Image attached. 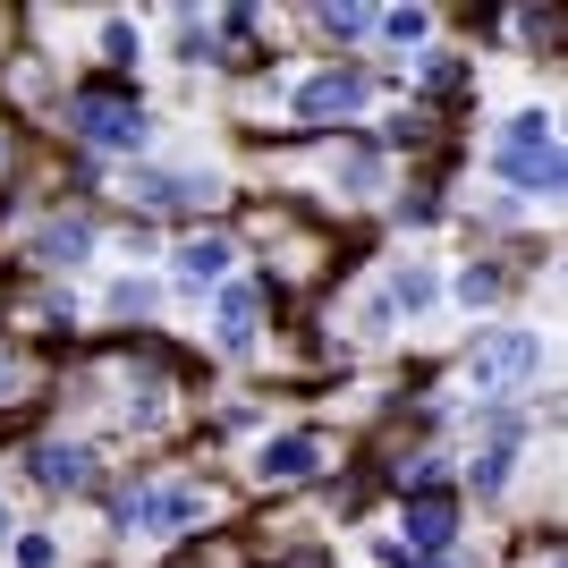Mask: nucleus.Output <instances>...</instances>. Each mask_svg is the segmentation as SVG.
I'll list each match as a JSON object with an SVG mask.
<instances>
[{"instance_id":"obj_1","label":"nucleus","mask_w":568,"mask_h":568,"mask_svg":"<svg viewBox=\"0 0 568 568\" xmlns=\"http://www.w3.org/2000/svg\"><path fill=\"white\" fill-rule=\"evenodd\" d=\"M500 179H509V187H560V136H551V119L544 111H518L509 119V128H500Z\"/></svg>"},{"instance_id":"obj_2","label":"nucleus","mask_w":568,"mask_h":568,"mask_svg":"<svg viewBox=\"0 0 568 568\" xmlns=\"http://www.w3.org/2000/svg\"><path fill=\"white\" fill-rule=\"evenodd\" d=\"M69 128H77L85 144H102V153H136V144H144L136 94H111V85H85V94L69 102Z\"/></svg>"},{"instance_id":"obj_3","label":"nucleus","mask_w":568,"mask_h":568,"mask_svg":"<svg viewBox=\"0 0 568 568\" xmlns=\"http://www.w3.org/2000/svg\"><path fill=\"white\" fill-rule=\"evenodd\" d=\"M526 374H544V339L535 332H493V339L467 348V382L475 390H509V382H526Z\"/></svg>"},{"instance_id":"obj_4","label":"nucleus","mask_w":568,"mask_h":568,"mask_svg":"<svg viewBox=\"0 0 568 568\" xmlns=\"http://www.w3.org/2000/svg\"><path fill=\"white\" fill-rule=\"evenodd\" d=\"M204 509L195 484H136V493H119V526H136V535H170V526H187Z\"/></svg>"},{"instance_id":"obj_5","label":"nucleus","mask_w":568,"mask_h":568,"mask_svg":"<svg viewBox=\"0 0 568 568\" xmlns=\"http://www.w3.org/2000/svg\"><path fill=\"white\" fill-rule=\"evenodd\" d=\"M119 187L136 195V204H221V179L213 170H128V179H119Z\"/></svg>"},{"instance_id":"obj_6","label":"nucleus","mask_w":568,"mask_h":568,"mask_svg":"<svg viewBox=\"0 0 568 568\" xmlns=\"http://www.w3.org/2000/svg\"><path fill=\"white\" fill-rule=\"evenodd\" d=\"M365 102H374V85H365L356 69H323V77L297 85V119H314V128H323V119H356Z\"/></svg>"},{"instance_id":"obj_7","label":"nucleus","mask_w":568,"mask_h":568,"mask_svg":"<svg viewBox=\"0 0 568 568\" xmlns=\"http://www.w3.org/2000/svg\"><path fill=\"white\" fill-rule=\"evenodd\" d=\"M450 535H458V500L450 493H416V500H407V544L425 551V560H442Z\"/></svg>"},{"instance_id":"obj_8","label":"nucleus","mask_w":568,"mask_h":568,"mask_svg":"<svg viewBox=\"0 0 568 568\" xmlns=\"http://www.w3.org/2000/svg\"><path fill=\"white\" fill-rule=\"evenodd\" d=\"M314 458H323V442H314V433H288V442H263L255 450V475L263 484H288V475H306Z\"/></svg>"},{"instance_id":"obj_9","label":"nucleus","mask_w":568,"mask_h":568,"mask_svg":"<svg viewBox=\"0 0 568 568\" xmlns=\"http://www.w3.org/2000/svg\"><path fill=\"white\" fill-rule=\"evenodd\" d=\"M255 323H263V288L255 281L221 288V339H230V348H255Z\"/></svg>"},{"instance_id":"obj_10","label":"nucleus","mask_w":568,"mask_h":568,"mask_svg":"<svg viewBox=\"0 0 568 568\" xmlns=\"http://www.w3.org/2000/svg\"><path fill=\"white\" fill-rule=\"evenodd\" d=\"M94 230L85 221H34V263H85Z\"/></svg>"},{"instance_id":"obj_11","label":"nucleus","mask_w":568,"mask_h":568,"mask_svg":"<svg viewBox=\"0 0 568 568\" xmlns=\"http://www.w3.org/2000/svg\"><path fill=\"white\" fill-rule=\"evenodd\" d=\"M34 475H43V484H94V450H77V442H43V450H34Z\"/></svg>"},{"instance_id":"obj_12","label":"nucleus","mask_w":568,"mask_h":568,"mask_svg":"<svg viewBox=\"0 0 568 568\" xmlns=\"http://www.w3.org/2000/svg\"><path fill=\"white\" fill-rule=\"evenodd\" d=\"M221 263H230V246H221V237H187V246H179V281L204 288V281H221Z\"/></svg>"},{"instance_id":"obj_13","label":"nucleus","mask_w":568,"mask_h":568,"mask_svg":"<svg viewBox=\"0 0 568 568\" xmlns=\"http://www.w3.org/2000/svg\"><path fill=\"white\" fill-rule=\"evenodd\" d=\"M433 297V272L425 263H399V281H390V306H425Z\"/></svg>"},{"instance_id":"obj_14","label":"nucleus","mask_w":568,"mask_h":568,"mask_svg":"<svg viewBox=\"0 0 568 568\" xmlns=\"http://www.w3.org/2000/svg\"><path fill=\"white\" fill-rule=\"evenodd\" d=\"M382 34H390V43H425V9H390Z\"/></svg>"},{"instance_id":"obj_15","label":"nucleus","mask_w":568,"mask_h":568,"mask_svg":"<svg viewBox=\"0 0 568 568\" xmlns=\"http://www.w3.org/2000/svg\"><path fill=\"white\" fill-rule=\"evenodd\" d=\"M111 306L136 323V314H153V288H144V281H119V288H111Z\"/></svg>"},{"instance_id":"obj_16","label":"nucleus","mask_w":568,"mask_h":568,"mask_svg":"<svg viewBox=\"0 0 568 568\" xmlns=\"http://www.w3.org/2000/svg\"><path fill=\"white\" fill-rule=\"evenodd\" d=\"M458 297H475V306H484V297H500V272H458Z\"/></svg>"},{"instance_id":"obj_17","label":"nucleus","mask_w":568,"mask_h":568,"mask_svg":"<svg viewBox=\"0 0 568 568\" xmlns=\"http://www.w3.org/2000/svg\"><path fill=\"white\" fill-rule=\"evenodd\" d=\"M518 34H535V43H551V34H560V18H551V9H518Z\"/></svg>"},{"instance_id":"obj_18","label":"nucleus","mask_w":568,"mask_h":568,"mask_svg":"<svg viewBox=\"0 0 568 568\" xmlns=\"http://www.w3.org/2000/svg\"><path fill=\"white\" fill-rule=\"evenodd\" d=\"M102 51H111V60H136V26H102Z\"/></svg>"},{"instance_id":"obj_19","label":"nucleus","mask_w":568,"mask_h":568,"mask_svg":"<svg viewBox=\"0 0 568 568\" xmlns=\"http://www.w3.org/2000/svg\"><path fill=\"white\" fill-rule=\"evenodd\" d=\"M51 560H60V551H51L43 535H26V544H18V568H51Z\"/></svg>"},{"instance_id":"obj_20","label":"nucleus","mask_w":568,"mask_h":568,"mask_svg":"<svg viewBox=\"0 0 568 568\" xmlns=\"http://www.w3.org/2000/svg\"><path fill=\"white\" fill-rule=\"evenodd\" d=\"M18 390H26V365H18V356H0V399H18Z\"/></svg>"},{"instance_id":"obj_21","label":"nucleus","mask_w":568,"mask_h":568,"mask_svg":"<svg viewBox=\"0 0 568 568\" xmlns=\"http://www.w3.org/2000/svg\"><path fill=\"white\" fill-rule=\"evenodd\" d=\"M0 544H9V509H0Z\"/></svg>"}]
</instances>
